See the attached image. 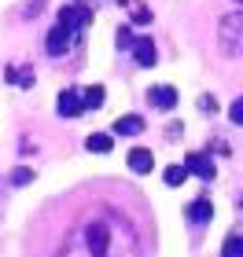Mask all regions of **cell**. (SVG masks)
<instances>
[{
    "label": "cell",
    "mask_w": 243,
    "mask_h": 257,
    "mask_svg": "<svg viewBox=\"0 0 243 257\" xmlns=\"http://www.w3.org/2000/svg\"><path fill=\"white\" fill-rule=\"evenodd\" d=\"M221 257H243V235H239V231H232V235L225 239V246H221Z\"/></svg>",
    "instance_id": "obj_16"
},
{
    "label": "cell",
    "mask_w": 243,
    "mask_h": 257,
    "mask_svg": "<svg viewBox=\"0 0 243 257\" xmlns=\"http://www.w3.org/2000/svg\"><path fill=\"white\" fill-rule=\"evenodd\" d=\"M4 77L11 81V85H22V88H33V70L30 66H8Z\"/></svg>",
    "instance_id": "obj_14"
},
{
    "label": "cell",
    "mask_w": 243,
    "mask_h": 257,
    "mask_svg": "<svg viewBox=\"0 0 243 257\" xmlns=\"http://www.w3.org/2000/svg\"><path fill=\"white\" fill-rule=\"evenodd\" d=\"M122 235H133V228L114 213L85 217L70 231L59 257H122Z\"/></svg>",
    "instance_id": "obj_1"
},
{
    "label": "cell",
    "mask_w": 243,
    "mask_h": 257,
    "mask_svg": "<svg viewBox=\"0 0 243 257\" xmlns=\"http://www.w3.org/2000/svg\"><path fill=\"white\" fill-rule=\"evenodd\" d=\"M103 99H107V88L103 85H92V88H81V103H85V110H100Z\"/></svg>",
    "instance_id": "obj_12"
},
{
    "label": "cell",
    "mask_w": 243,
    "mask_h": 257,
    "mask_svg": "<svg viewBox=\"0 0 243 257\" xmlns=\"http://www.w3.org/2000/svg\"><path fill=\"white\" fill-rule=\"evenodd\" d=\"M184 217H188V228H203L206 220L214 217V206H210V198H195V202H188Z\"/></svg>",
    "instance_id": "obj_7"
},
{
    "label": "cell",
    "mask_w": 243,
    "mask_h": 257,
    "mask_svg": "<svg viewBox=\"0 0 243 257\" xmlns=\"http://www.w3.org/2000/svg\"><path fill=\"white\" fill-rule=\"evenodd\" d=\"M147 103H151L155 110H173V107H177V88H170V85L147 88Z\"/></svg>",
    "instance_id": "obj_8"
},
{
    "label": "cell",
    "mask_w": 243,
    "mask_h": 257,
    "mask_svg": "<svg viewBox=\"0 0 243 257\" xmlns=\"http://www.w3.org/2000/svg\"><path fill=\"white\" fill-rule=\"evenodd\" d=\"M133 22H136V26H147V22H151V8L136 4V8H133Z\"/></svg>",
    "instance_id": "obj_20"
},
{
    "label": "cell",
    "mask_w": 243,
    "mask_h": 257,
    "mask_svg": "<svg viewBox=\"0 0 243 257\" xmlns=\"http://www.w3.org/2000/svg\"><path fill=\"white\" fill-rule=\"evenodd\" d=\"M236 209H239V213H243V198H236Z\"/></svg>",
    "instance_id": "obj_24"
},
{
    "label": "cell",
    "mask_w": 243,
    "mask_h": 257,
    "mask_svg": "<svg viewBox=\"0 0 243 257\" xmlns=\"http://www.w3.org/2000/svg\"><path fill=\"white\" fill-rule=\"evenodd\" d=\"M199 110H203V114H214V110H217V99H214V96H203V99H199Z\"/></svg>",
    "instance_id": "obj_22"
},
{
    "label": "cell",
    "mask_w": 243,
    "mask_h": 257,
    "mask_svg": "<svg viewBox=\"0 0 243 257\" xmlns=\"http://www.w3.org/2000/svg\"><path fill=\"white\" fill-rule=\"evenodd\" d=\"M55 22H63V26H70L74 33H81L85 37V30L92 26V8H81V4H66L63 11H59V19Z\"/></svg>",
    "instance_id": "obj_4"
},
{
    "label": "cell",
    "mask_w": 243,
    "mask_h": 257,
    "mask_svg": "<svg viewBox=\"0 0 243 257\" xmlns=\"http://www.w3.org/2000/svg\"><path fill=\"white\" fill-rule=\"evenodd\" d=\"M162 180H166V188H181V184L188 180V166H170L162 173Z\"/></svg>",
    "instance_id": "obj_15"
},
{
    "label": "cell",
    "mask_w": 243,
    "mask_h": 257,
    "mask_svg": "<svg viewBox=\"0 0 243 257\" xmlns=\"http://www.w3.org/2000/svg\"><path fill=\"white\" fill-rule=\"evenodd\" d=\"M55 110H59V118H77V114L85 110V103H81V88H63L59 99H55Z\"/></svg>",
    "instance_id": "obj_5"
},
{
    "label": "cell",
    "mask_w": 243,
    "mask_h": 257,
    "mask_svg": "<svg viewBox=\"0 0 243 257\" xmlns=\"http://www.w3.org/2000/svg\"><path fill=\"white\" fill-rule=\"evenodd\" d=\"M129 169L140 173V177H144V173H151V169H155L151 151H147V147H133V151H129Z\"/></svg>",
    "instance_id": "obj_11"
},
{
    "label": "cell",
    "mask_w": 243,
    "mask_h": 257,
    "mask_svg": "<svg viewBox=\"0 0 243 257\" xmlns=\"http://www.w3.org/2000/svg\"><path fill=\"white\" fill-rule=\"evenodd\" d=\"M184 166H188V173H195V177H199L203 184H210V180L217 177V169H214V162H210V155H203V151H192V155H188V162H184Z\"/></svg>",
    "instance_id": "obj_6"
},
{
    "label": "cell",
    "mask_w": 243,
    "mask_h": 257,
    "mask_svg": "<svg viewBox=\"0 0 243 257\" xmlns=\"http://www.w3.org/2000/svg\"><path fill=\"white\" fill-rule=\"evenodd\" d=\"M217 44L228 59H239L243 55V11H228L217 26Z\"/></svg>",
    "instance_id": "obj_2"
},
{
    "label": "cell",
    "mask_w": 243,
    "mask_h": 257,
    "mask_svg": "<svg viewBox=\"0 0 243 257\" xmlns=\"http://www.w3.org/2000/svg\"><path fill=\"white\" fill-rule=\"evenodd\" d=\"M85 147L92 151V155H111V147H114V136L111 133H92L85 140Z\"/></svg>",
    "instance_id": "obj_13"
},
{
    "label": "cell",
    "mask_w": 243,
    "mask_h": 257,
    "mask_svg": "<svg viewBox=\"0 0 243 257\" xmlns=\"http://www.w3.org/2000/svg\"><path fill=\"white\" fill-rule=\"evenodd\" d=\"M44 4H48V0H26V4H22V19H37L44 11Z\"/></svg>",
    "instance_id": "obj_19"
},
{
    "label": "cell",
    "mask_w": 243,
    "mask_h": 257,
    "mask_svg": "<svg viewBox=\"0 0 243 257\" xmlns=\"http://www.w3.org/2000/svg\"><path fill=\"white\" fill-rule=\"evenodd\" d=\"M70 4H81V8H100L103 0H70Z\"/></svg>",
    "instance_id": "obj_23"
},
{
    "label": "cell",
    "mask_w": 243,
    "mask_h": 257,
    "mask_svg": "<svg viewBox=\"0 0 243 257\" xmlns=\"http://www.w3.org/2000/svg\"><path fill=\"white\" fill-rule=\"evenodd\" d=\"M111 128H114V133H118V136H140L144 128H147V125H144V118H140V114H122V118L114 121Z\"/></svg>",
    "instance_id": "obj_10"
},
{
    "label": "cell",
    "mask_w": 243,
    "mask_h": 257,
    "mask_svg": "<svg viewBox=\"0 0 243 257\" xmlns=\"http://www.w3.org/2000/svg\"><path fill=\"white\" fill-rule=\"evenodd\" d=\"M11 188H26V184H33V169L26 166H19V169H11V177H8Z\"/></svg>",
    "instance_id": "obj_17"
},
{
    "label": "cell",
    "mask_w": 243,
    "mask_h": 257,
    "mask_svg": "<svg viewBox=\"0 0 243 257\" xmlns=\"http://www.w3.org/2000/svg\"><path fill=\"white\" fill-rule=\"evenodd\" d=\"M77 41H81V33H74L70 26H63V22H55L52 33L44 37V52H48L52 59H59V55H70L77 48Z\"/></svg>",
    "instance_id": "obj_3"
},
{
    "label": "cell",
    "mask_w": 243,
    "mask_h": 257,
    "mask_svg": "<svg viewBox=\"0 0 243 257\" xmlns=\"http://www.w3.org/2000/svg\"><path fill=\"white\" fill-rule=\"evenodd\" d=\"M133 59H136V66L151 70V66H155V59H158L155 41H151V37H136V44H133Z\"/></svg>",
    "instance_id": "obj_9"
},
{
    "label": "cell",
    "mask_w": 243,
    "mask_h": 257,
    "mask_svg": "<svg viewBox=\"0 0 243 257\" xmlns=\"http://www.w3.org/2000/svg\"><path fill=\"white\" fill-rule=\"evenodd\" d=\"M114 44H118V52H133V44H136L133 30H129V26H118V33H114Z\"/></svg>",
    "instance_id": "obj_18"
},
{
    "label": "cell",
    "mask_w": 243,
    "mask_h": 257,
    "mask_svg": "<svg viewBox=\"0 0 243 257\" xmlns=\"http://www.w3.org/2000/svg\"><path fill=\"white\" fill-rule=\"evenodd\" d=\"M228 121H232V125H243V96L228 107Z\"/></svg>",
    "instance_id": "obj_21"
}]
</instances>
